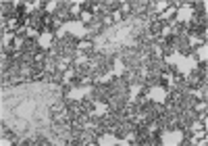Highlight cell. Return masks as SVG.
Masks as SVG:
<instances>
[{
	"instance_id": "6da1fadb",
	"label": "cell",
	"mask_w": 208,
	"mask_h": 146,
	"mask_svg": "<svg viewBox=\"0 0 208 146\" xmlns=\"http://www.w3.org/2000/svg\"><path fill=\"white\" fill-rule=\"evenodd\" d=\"M115 142L117 140L113 136H102V138H100V144H115Z\"/></svg>"
}]
</instances>
